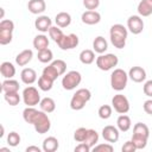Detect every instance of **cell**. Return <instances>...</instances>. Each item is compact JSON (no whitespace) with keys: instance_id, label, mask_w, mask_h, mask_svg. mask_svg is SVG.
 Masks as SVG:
<instances>
[{"instance_id":"cell-38","label":"cell","mask_w":152,"mask_h":152,"mask_svg":"<svg viewBox=\"0 0 152 152\" xmlns=\"http://www.w3.org/2000/svg\"><path fill=\"white\" fill-rule=\"evenodd\" d=\"M87 134H88V128L80 127V128H77V129L74 132V139H75L77 142H84V140H86V138H87Z\"/></svg>"},{"instance_id":"cell-26","label":"cell","mask_w":152,"mask_h":152,"mask_svg":"<svg viewBox=\"0 0 152 152\" xmlns=\"http://www.w3.org/2000/svg\"><path fill=\"white\" fill-rule=\"evenodd\" d=\"M13 31H14V28H8V27H1L0 26V44L1 45H7L12 42Z\"/></svg>"},{"instance_id":"cell-37","label":"cell","mask_w":152,"mask_h":152,"mask_svg":"<svg viewBox=\"0 0 152 152\" xmlns=\"http://www.w3.org/2000/svg\"><path fill=\"white\" fill-rule=\"evenodd\" d=\"M97 114H99V116H100L101 119L107 120V119H109V118L112 116V107H110L109 104H102V106L99 108Z\"/></svg>"},{"instance_id":"cell-6","label":"cell","mask_w":152,"mask_h":152,"mask_svg":"<svg viewBox=\"0 0 152 152\" xmlns=\"http://www.w3.org/2000/svg\"><path fill=\"white\" fill-rule=\"evenodd\" d=\"M81 81H82V75L76 70H70L63 76L62 87L65 90H74L77 86H80Z\"/></svg>"},{"instance_id":"cell-29","label":"cell","mask_w":152,"mask_h":152,"mask_svg":"<svg viewBox=\"0 0 152 152\" xmlns=\"http://www.w3.org/2000/svg\"><path fill=\"white\" fill-rule=\"evenodd\" d=\"M133 134H137V135H140V137H144V138H147L150 137V129L148 127L142 124V122H137L133 127Z\"/></svg>"},{"instance_id":"cell-47","label":"cell","mask_w":152,"mask_h":152,"mask_svg":"<svg viewBox=\"0 0 152 152\" xmlns=\"http://www.w3.org/2000/svg\"><path fill=\"white\" fill-rule=\"evenodd\" d=\"M40 151H42V150H40L38 146H34V145L26 147V152H40Z\"/></svg>"},{"instance_id":"cell-39","label":"cell","mask_w":152,"mask_h":152,"mask_svg":"<svg viewBox=\"0 0 152 152\" xmlns=\"http://www.w3.org/2000/svg\"><path fill=\"white\" fill-rule=\"evenodd\" d=\"M20 140H21V139H20L19 133H17V132H14V131L10 132L8 135H7V144H8L10 146H12V147L18 146L19 142H20Z\"/></svg>"},{"instance_id":"cell-22","label":"cell","mask_w":152,"mask_h":152,"mask_svg":"<svg viewBox=\"0 0 152 152\" xmlns=\"http://www.w3.org/2000/svg\"><path fill=\"white\" fill-rule=\"evenodd\" d=\"M132 126V121L131 118L126 114H121L118 119H116V127L119 128L120 132H127Z\"/></svg>"},{"instance_id":"cell-24","label":"cell","mask_w":152,"mask_h":152,"mask_svg":"<svg viewBox=\"0 0 152 152\" xmlns=\"http://www.w3.org/2000/svg\"><path fill=\"white\" fill-rule=\"evenodd\" d=\"M19 82L12 78H6L2 83H1V90L4 93H13V91H18L19 90Z\"/></svg>"},{"instance_id":"cell-42","label":"cell","mask_w":152,"mask_h":152,"mask_svg":"<svg viewBox=\"0 0 152 152\" xmlns=\"http://www.w3.org/2000/svg\"><path fill=\"white\" fill-rule=\"evenodd\" d=\"M83 6L89 11H95L100 6V0H83Z\"/></svg>"},{"instance_id":"cell-27","label":"cell","mask_w":152,"mask_h":152,"mask_svg":"<svg viewBox=\"0 0 152 152\" xmlns=\"http://www.w3.org/2000/svg\"><path fill=\"white\" fill-rule=\"evenodd\" d=\"M39 107H40V109L43 112H45V113L49 114V113H52L56 109V102L51 97H44V99L40 100Z\"/></svg>"},{"instance_id":"cell-11","label":"cell","mask_w":152,"mask_h":152,"mask_svg":"<svg viewBox=\"0 0 152 152\" xmlns=\"http://www.w3.org/2000/svg\"><path fill=\"white\" fill-rule=\"evenodd\" d=\"M119 128L115 127V126H112V125H107L103 127L102 129V138L107 141V142H116L119 140V137H120V133H119Z\"/></svg>"},{"instance_id":"cell-20","label":"cell","mask_w":152,"mask_h":152,"mask_svg":"<svg viewBox=\"0 0 152 152\" xmlns=\"http://www.w3.org/2000/svg\"><path fill=\"white\" fill-rule=\"evenodd\" d=\"M55 23L57 26H59L61 28L68 27L71 24V15L68 12H59L56 14L55 17Z\"/></svg>"},{"instance_id":"cell-33","label":"cell","mask_w":152,"mask_h":152,"mask_svg":"<svg viewBox=\"0 0 152 152\" xmlns=\"http://www.w3.org/2000/svg\"><path fill=\"white\" fill-rule=\"evenodd\" d=\"M37 58L40 63H49L52 61L53 58V53L52 51L48 48V49H44V50H40L38 51V55H37Z\"/></svg>"},{"instance_id":"cell-28","label":"cell","mask_w":152,"mask_h":152,"mask_svg":"<svg viewBox=\"0 0 152 152\" xmlns=\"http://www.w3.org/2000/svg\"><path fill=\"white\" fill-rule=\"evenodd\" d=\"M78 57H80L81 63L89 65V64H91L95 61V52H94V50L86 49V50H82L80 52V56Z\"/></svg>"},{"instance_id":"cell-15","label":"cell","mask_w":152,"mask_h":152,"mask_svg":"<svg viewBox=\"0 0 152 152\" xmlns=\"http://www.w3.org/2000/svg\"><path fill=\"white\" fill-rule=\"evenodd\" d=\"M32 57H33L32 50H30V49L23 50L21 52H19V53L17 55V57H15V63H17V65H19V66H25L26 64H28V63L31 62Z\"/></svg>"},{"instance_id":"cell-21","label":"cell","mask_w":152,"mask_h":152,"mask_svg":"<svg viewBox=\"0 0 152 152\" xmlns=\"http://www.w3.org/2000/svg\"><path fill=\"white\" fill-rule=\"evenodd\" d=\"M140 17H148L152 14V0H141L137 8Z\"/></svg>"},{"instance_id":"cell-36","label":"cell","mask_w":152,"mask_h":152,"mask_svg":"<svg viewBox=\"0 0 152 152\" xmlns=\"http://www.w3.org/2000/svg\"><path fill=\"white\" fill-rule=\"evenodd\" d=\"M131 140L134 144V146H135L137 150H142V148L146 147L148 139L147 138H144V137H140V135H137V134H133Z\"/></svg>"},{"instance_id":"cell-44","label":"cell","mask_w":152,"mask_h":152,"mask_svg":"<svg viewBox=\"0 0 152 152\" xmlns=\"http://www.w3.org/2000/svg\"><path fill=\"white\" fill-rule=\"evenodd\" d=\"M135 150H137V148H135L134 144L132 142V140L126 141V142L122 145V147H121V151H122V152H134Z\"/></svg>"},{"instance_id":"cell-7","label":"cell","mask_w":152,"mask_h":152,"mask_svg":"<svg viewBox=\"0 0 152 152\" xmlns=\"http://www.w3.org/2000/svg\"><path fill=\"white\" fill-rule=\"evenodd\" d=\"M23 101L27 107H34L40 102V94L33 86H28L23 90Z\"/></svg>"},{"instance_id":"cell-32","label":"cell","mask_w":152,"mask_h":152,"mask_svg":"<svg viewBox=\"0 0 152 152\" xmlns=\"http://www.w3.org/2000/svg\"><path fill=\"white\" fill-rule=\"evenodd\" d=\"M84 142L88 144L90 146V148H93L99 142V133L95 129L88 128V134H87V138H86Z\"/></svg>"},{"instance_id":"cell-23","label":"cell","mask_w":152,"mask_h":152,"mask_svg":"<svg viewBox=\"0 0 152 152\" xmlns=\"http://www.w3.org/2000/svg\"><path fill=\"white\" fill-rule=\"evenodd\" d=\"M0 72L5 78H12L15 75V66L11 62H2L0 65Z\"/></svg>"},{"instance_id":"cell-30","label":"cell","mask_w":152,"mask_h":152,"mask_svg":"<svg viewBox=\"0 0 152 152\" xmlns=\"http://www.w3.org/2000/svg\"><path fill=\"white\" fill-rule=\"evenodd\" d=\"M52 86H53V81L48 78L46 76L42 75L39 78H38V88L43 91H49L52 89Z\"/></svg>"},{"instance_id":"cell-34","label":"cell","mask_w":152,"mask_h":152,"mask_svg":"<svg viewBox=\"0 0 152 152\" xmlns=\"http://www.w3.org/2000/svg\"><path fill=\"white\" fill-rule=\"evenodd\" d=\"M64 36L62 28L59 26H51L50 30H49V37L55 42L57 43L58 40H61V38Z\"/></svg>"},{"instance_id":"cell-4","label":"cell","mask_w":152,"mask_h":152,"mask_svg":"<svg viewBox=\"0 0 152 152\" xmlns=\"http://www.w3.org/2000/svg\"><path fill=\"white\" fill-rule=\"evenodd\" d=\"M128 81V74L124 69H114V71L110 75V86L114 90L121 91L126 88Z\"/></svg>"},{"instance_id":"cell-10","label":"cell","mask_w":152,"mask_h":152,"mask_svg":"<svg viewBox=\"0 0 152 152\" xmlns=\"http://www.w3.org/2000/svg\"><path fill=\"white\" fill-rule=\"evenodd\" d=\"M127 28L133 34H139L144 30V20L140 15H131L127 19Z\"/></svg>"},{"instance_id":"cell-35","label":"cell","mask_w":152,"mask_h":152,"mask_svg":"<svg viewBox=\"0 0 152 152\" xmlns=\"http://www.w3.org/2000/svg\"><path fill=\"white\" fill-rule=\"evenodd\" d=\"M42 75H44V76H46L48 78H50V80H52L53 82L58 78V76H59V74H58V71L52 66V64H49L48 66H45L44 69H43V72H42Z\"/></svg>"},{"instance_id":"cell-43","label":"cell","mask_w":152,"mask_h":152,"mask_svg":"<svg viewBox=\"0 0 152 152\" xmlns=\"http://www.w3.org/2000/svg\"><path fill=\"white\" fill-rule=\"evenodd\" d=\"M142 91L146 96L152 97V80H148V81L145 82V84L142 87Z\"/></svg>"},{"instance_id":"cell-5","label":"cell","mask_w":152,"mask_h":152,"mask_svg":"<svg viewBox=\"0 0 152 152\" xmlns=\"http://www.w3.org/2000/svg\"><path fill=\"white\" fill-rule=\"evenodd\" d=\"M119 63V58L114 53H102L96 57V66L102 71H108L116 66Z\"/></svg>"},{"instance_id":"cell-17","label":"cell","mask_w":152,"mask_h":152,"mask_svg":"<svg viewBox=\"0 0 152 152\" xmlns=\"http://www.w3.org/2000/svg\"><path fill=\"white\" fill-rule=\"evenodd\" d=\"M58 147H59V141L55 137H48L43 140L42 150L44 152H55L58 150Z\"/></svg>"},{"instance_id":"cell-3","label":"cell","mask_w":152,"mask_h":152,"mask_svg":"<svg viewBox=\"0 0 152 152\" xmlns=\"http://www.w3.org/2000/svg\"><path fill=\"white\" fill-rule=\"evenodd\" d=\"M91 99V93L87 88H81L76 90V93L72 95L70 100V108L72 110H81L84 108L87 102H89Z\"/></svg>"},{"instance_id":"cell-14","label":"cell","mask_w":152,"mask_h":152,"mask_svg":"<svg viewBox=\"0 0 152 152\" xmlns=\"http://www.w3.org/2000/svg\"><path fill=\"white\" fill-rule=\"evenodd\" d=\"M51 26H52V20L48 15H39L36 19V21H34V27L39 32H42V33L49 32V30H50Z\"/></svg>"},{"instance_id":"cell-8","label":"cell","mask_w":152,"mask_h":152,"mask_svg":"<svg viewBox=\"0 0 152 152\" xmlns=\"http://www.w3.org/2000/svg\"><path fill=\"white\" fill-rule=\"evenodd\" d=\"M112 107L119 114H126L129 110V101L122 94H116L112 99Z\"/></svg>"},{"instance_id":"cell-2","label":"cell","mask_w":152,"mask_h":152,"mask_svg":"<svg viewBox=\"0 0 152 152\" xmlns=\"http://www.w3.org/2000/svg\"><path fill=\"white\" fill-rule=\"evenodd\" d=\"M127 36H128V31L124 25L121 24L112 25L109 30V37H110V43L114 45V48L124 49L126 46Z\"/></svg>"},{"instance_id":"cell-41","label":"cell","mask_w":152,"mask_h":152,"mask_svg":"<svg viewBox=\"0 0 152 152\" xmlns=\"http://www.w3.org/2000/svg\"><path fill=\"white\" fill-rule=\"evenodd\" d=\"M93 150L96 151V152H113L114 147L112 146L110 142H107V144H99V145L96 144L93 147Z\"/></svg>"},{"instance_id":"cell-1","label":"cell","mask_w":152,"mask_h":152,"mask_svg":"<svg viewBox=\"0 0 152 152\" xmlns=\"http://www.w3.org/2000/svg\"><path fill=\"white\" fill-rule=\"evenodd\" d=\"M23 118L25 122L33 125L38 134L48 133L51 128V121L48 116V113L43 112L42 109L38 110L34 107H26L23 110Z\"/></svg>"},{"instance_id":"cell-48","label":"cell","mask_w":152,"mask_h":152,"mask_svg":"<svg viewBox=\"0 0 152 152\" xmlns=\"http://www.w3.org/2000/svg\"><path fill=\"white\" fill-rule=\"evenodd\" d=\"M0 151H5V152H10V148H6V147H0Z\"/></svg>"},{"instance_id":"cell-12","label":"cell","mask_w":152,"mask_h":152,"mask_svg":"<svg viewBox=\"0 0 152 152\" xmlns=\"http://www.w3.org/2000/svg\"><path fill=\"white\" fill-rule=\"evenodd\" d=\"M81 20L86 25H95L101 21V14L97 11H86L81 15Z\"/></svg>"},{"instance_id":"cell-40","label":"cell","mask_w":152,"mask_h":152,"mask_svg":"<svg viewBox=\"0 0 152 152\" xmlns=\"http://www.w3.org/2000/svg\"><path fill=\"white\" fill-rule=\"evenodd\" d=\"M51 64H52V66L58 71L59 76H62V75L65 74V71H66V63H65L63 59H56V61H52Z\"/></svg>"},{"instance_id":"cell-46","label":"cell","mask_w":152,"mask_h":152,"mask_svg":"<svg viewBox=\"0 0 152 152\" xmlns=\"http://www.w3.org/2000/svg\"><path fill=\"white\" fill-rule=\"evenodd\" d=\"M142 108H144V112L148 115H152V99L151 100H146L142 104Z\"/></svg>"},{"instance_id":"cell-25","label":"cell","mask_w":152,"mask_h":152,"mask_svg":"<svg viewBox=\"0 0 152 152\" xmlns=\"http://www.w3.org/2000/svg\"><path fill=\"white\" fill-rule=\"evenodd\" d=\"M48 46H49V38L45 34H37L33 38V48L37 51L48 49Z\"/></svg>"},{"instance_id":"cell-31","label":"cell","mask_w":152,"mask_h":152,"mask_svg":"<svg viewBox=\"0 0 152 152\" xmlns=\"http://www.w3.org/2000/svg\"><path fill=\"white\" fill-rule=\"evenodd\" d=\"M4 99H5V101H6L10 106H12V107L19 104V102H20V95H19L18 91L4 93Z\"/></svg>"},{"instance_id":"cell-45","label":"cell","mask_w":152,"mask_h":152,"mask_svg":"<svg viewBox=\"0 0 152 152\" xmlns=\"http://www.w3.org/2000/svg\"><path fill=\"white\" fill-rule=\"evenodd\" d=\"M91 148L88 144L86 142H80L76 147H75V152H89Z\"/></svg>"},{"instance_id":"cell-19","label":"cell","mask_w":152,"mask_h":152,"mask_svg":"<svg viewBox=\"0 0 152 152\" xmlns=\"http://www.w3.org/2000/svg\"><path fill=\"white\" fill-rule=\"evenodd\" d=\"M93 49L96 53H100V55L104 53L108 49V43H107L106 38L102 36H97L93 42Z\"/></svg>"},{"instance_id":"cell-18","label":"cell","mask_w":152,"mask_h":152,"mask_svg":"<svg viewBox=\"0 0 152 152\" xmlns=\"http://www.w3.org/2000/svg\"><path fill=\"white\" fill-rule=\"evenodd\" d=\"M27 8L32 14H40L46 10V4L44 0H30Z\"/></svg>"},{"instance_id":"cell-9","label":"cell","mask_w":152,"mask_h":152,"mask_svg":"<svg viewBox=\"0 0 152 152\" xmlns=\"http://www.w3.org/2000/svg\"><path fill=\"white\" fill-rule=\"evenodd\" d=\"M78 43H80V39L77 34L70 33V34H64L61 38V40L57 42V45L62 50H71V49H75L78 45Z\"/></svg>"},{"instance_id":"cell-13","label":"cell","mask_w":152,"mask_h":152,"mask_svg":"<svg viewBox=\"0 0 152 152\" xmlns=\"http://www.w3.org/2000/svg\"><path fill=\"white\" fill-rule=\"evenodd\" d=\"M128 77H129L133 82H135V83H141L142 81L146 80V71H145L144 68L135 65V66H132V68L129 69V71H128Z\"/></svg>"},{"instance_id":"cell-16","label":"cell","mask_w":152,"mask_h":152,"mask_svg":"<svg viewBox=\"0 0 152 152\" xmlns=\"http://www.w3.org/2000/svg\"><path fill=\"white\" fill-rule=\"evenodd\" d=\"M20 78L25 84H32L37 81V72L32 68H25L20 72Z\"/></svg>"}]
</instances>
